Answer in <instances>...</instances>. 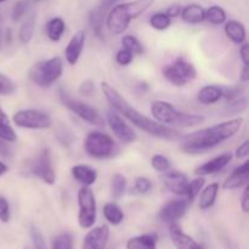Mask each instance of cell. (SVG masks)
<instances>
[{
    "label": "cell",
    "mask_w": 249,
    "mask_h": 249,
    "mask_svg": "<svg viewBox=\"0 0 249 249\" xmlns=\"http://www.w3.org/2000/svg\"><path fill=\"white\" fill-rule=\"evenodd\" d=\"M78 224L82 229H90L96 221V199L90 186H82L78 191Z\"/></svg>",
    "instance_id": "cell-9"
},
{
    "label": "cell",
    "mask_w": 249,
    "mask_h": 249,
    "mask_svg": "<svg viewBox=\"0 0 249 249\" xmlns=\"http://www.w3.org/2000/svg\"><path fill=\"white\" fill-rule=\"evenodd\" d=\"M206 10L199 4H189L182 7L180 16L184 22L189 24H199L204 21Z\"/></svg>",
    "instance_id": "cell-21"
},
{
    "label": "cell",
    "mask_w": 249,
    "mask_h": 249,
    "mask_svg": "<svg viewBox=\"0 0 249 249\" xmlns=\"http://www.w3.org/2000/svg\"><path fill=\"white\" fill-rule=\"evenodd\" d=\"M181 5L179 4H172L170 6H168L165 14L170 17V18H174V17L180 16V12H181Z\"/></svg>",
    "instance_id": "cell-48"
},
{
    "label": "cell",
    "mask_w": 249,
    "mask_h": 249,
    "mask_svg": "<svg viewBox=\"0 0 249 249\" xmlns=\"http://www.w3.org/2000/svg\"><path fill=\"white\" fill-rule=\"evenodd\" d=\"M85 45V32L78 31L72 36L71 40L68 41L67 46L65 50V57L68 65L74 66L79 61L82 56L83 49Z\"/></svg>",
    "instance_id": "cell-16"
},
{
    "label": "cell",
    "mask_w": 249,
    "mask_h": 249,
    "mask_svg": "<svg viewBox=\"0 0 249 249\" xmlns=\"http://www.w3.org/2000/svg\"><path fill=\"white\" fill-rule=\"evenodd\" d=\"M71 173H72L73 178H74L79 184H82L83 186H91V185H94L97 180L96 170L92 169L89 165H74V167H72V169H71Z\"/></svg>",
    "instance_id": "cell-19"
},
{
    "label": "cell",
    "mask_w": 249,
    "mask_h": 249,
    "mask_svg": "<svg viewBox=\"0 0 249 249\" xmlns=\"http://www.w3.org/2000/svg\"><path fill=\"white\" fill-rule=\"evenodd\" d=\"M151 165H152L153 169L156 172L164 173L167 170L170 169V162L165 156L163 155H155L152 158H151Z\"/></svg>",
    "instance_id": "cell-36"
},
{
    "label": "cell",
    "mask_w": 249,
    "mask_h": 249,
    "mask_svg": "<svg viewBox=\"0 0 249 249\" xmlns=\"http://www.w3.org/2000/svg\"><path fill=\"white\" fill-rule=\"evenodd\" d=\"M84 148L88 156L96 160H111L121 152V148L113 138L101 131H91L88 134Z\"/></svg>",
    "instance_id": "cell-6"
},
{
    "label": "cell",
    "mask_w": 249,
    "mask_h": 249,
    "mask_svg": "<svg viewBox=\"0 0 249 249\" xmlns=\"http://www.w3.org/2000/svg\"><path fill=\"white\" fill-rule=\"evenodd\" d=\"M73 240L72 236L68 233H61L53 241V249H72Z\"/></svg>",
    "instance_id": "cell-38"
},
{
    "label": "cell",
    "mask_w": 249,
    "mask_h": 249,
    "mask_svg": "<svg viewBox=\"0 0 249 249\" xmlns=\"http://www.w3.org/2000/svg\"><path fill=\"white\" fill-rule=\"evenodd\" d=\"M204 182H206V179L204 177H198L196 179H194L192 181H189V185H187L186 194L185 196L187 197V201L194 202L196 199V197L198 196L199 192L202 191L204 186Z\"/></svg>",
    "instance_id": "cell-33"
},
{
    "label": "cell",
    "mask_w": 249,
    "mask_h": 249,
    "mask_svg": "<svg viewBox=\"0 0 249 249\" xmlns=\"http://www.w3.org/2000/svg\"><path fill=\"white\" fill-rule=\"evenodd\" d=\"M134 60V53H131L130 51L126 50V49H121L118 53H116V61L118 65L121 66H128L133 62Z\"/></svg>",
    "instance_id": "cell-42"
},
{
    "label": "cell",
    "mask_w": 249,
    "mask_h": 249,
    "mask_svg": "<svg viewBox=\"0 0 249 249\" xmlns=\"http://www.w3.org/2000/svg\"><path fill=\"white\" fill-rule=\"evenodd\" d=\"M163 75L170 84L175 87H185L187 83L197 78V70L185 57L179 56L170 65L163 68Z\"/></svg>",
    "instance_id": "cell-7"
},
{
    "label": "cell",
    "mask_w": 249,
    "mask_h": 249,
    "mask_svg": "<svg viewBox=\"0 0 249 249\" xmlns=\"http://www.w3.org/2000/svg\"><path fill=\"white\" fill-rule=\"evenodd\" d=\"M109 237V229L107 225H101L90 230L83 241L82 249H105Z\"/></svg>",
    "instance_id": "cell-15"
},
{
    "label": "cell",
    "mask_w": 249,
    "mask_h": 249,
    "mask_svg": "<svg viewBox=\"0 0 249 249\" xmlns=\"http://www.w3.org/2000/svg\"><path fill=\"white\" fill-rule=\"evenodd\" d=\"M0 138L9 143L15 142L17 140L16 131L12 128L9 117L2 111L1 107H0Z\"/></svg>",
    "instance_id": "cell-27"
},
{
    "label": "cell",
    "mask_w": 249,
    "mask_h": 249,
    "mask_svg": "<svg viewBox=\"0 0 249 249\" xmlns=\"http://www.w3.org/2000/svg\"><path fill=\"white\" fill-rule=\"evenodd\" d=\"M150 24L152 28L157 29V31H165L172 24V18L165 12H156L151 16Z\"/></svg>",
    "instance_id": "cell-32"
},
{
    "label": "cell",
    "mask_w": 249,
    "mask_h": 249,
    "mask_svg": "<svg viewBox=\"0 0 249 249\" xmlns=\"http://www.w3.org/2000/svg\"><path fill=\"white\" fill-rule=\"evenodd\" d=\"M249 180V160H246L243 164L236 168L232 173L228 177V179L224 181L223 189L229 190V191H233V190H238L241 187L248 185Z\"/></svg>",
    "instance_id": "cell-18"
},
{
    "label": "cell",
    "mask_w": 249,
    "mask_h": 249,
    "mask_svg": "<svg viewBox=\"0 0 249 249\" xmlns=\"http://www.w3.org/2000/svg\"><path fill=\"white\" fill-rule=\"evenodd\" d=\"M107 123H108L111 130L113 131L116 138L121 142L131 143L138 139L133 128L129 124H126V122L116 112H108L107 113Z\"/></svg>",
    "instance_id": "cell-12"
},
{
    "label": "cell",
    "mask_w": 249,
    "mask_h": 249,
    "mask_svg": "<svg viewBox=\"0 0 249 249\" xmlns=\"http://www.w3.org/2000/svg\"><path fill=\"white\" fill-rule=\"evenodd\" d=\"M29 173L41 181L48 185H53L56 182V173L53 167L50 150H41L29 163Z\"/></svg>",
    "instance_id": "cell-11"
},
{
    "label": "cell",
    "mask_w": 249,
    "mask_h": 249,
    "mask_svg": "<svg viewBox=\"0 0 249 249\" xmlns=\"http://www.w3.org/2000/svg\"><path fill=\"white\" fill-rule=\"evenodd\" d=\"M162 182L165 189L178 196H185L189 179L186 175L178 170H167L162 175Z\"/></svg>",
    "instance_id": "cell-14"
},
{
    "label": "cell",
    "mask_w": 249,
    "mask_h": 249,
    "mask_svg": "<svg viewBox=\"0 0 249 249\" xmlns=\"http://www.w3.org/2000/svg\"><path fill=\"white\" fill-rule=\"evenodd\" d=\"M156 0H133L113 5L106 15V26L109 32L119 36L126 31L130 22L145 14L153 6Z\"/></svg>",
    "instance_id": "cell-3"
},
{
    "label": "cell",
    "mask_w": 249,
    "mask_h": 249,
    "mask_svg": "<svg viewBox=\"0 0 249 249\" xmlns=\"http://www.w3.org/2000/svg\"><path fill=\"white\" fill-rule=\"evenodd\" d=\"M27 7H28V1H27V0H19V1H17L16 4H15L14 9H12V12H11L12 21L14 22L19 21V19L26 15Z\"/></svg>",
    "instance_id": "cell-40"
},
{
    "label": "cell",
    "mask_w": 249,
    "mask_h": 249,
    "mask_svg": "<svg viewBox=\"0 0 249 249\" xmlns=\"http://www.w3.org/2000/svg\"><path fill=\"white\" fill-rule=\"evenodd\" d=\"M191 249H203V247H201V246H199L198 243H196V245H195Z\"/></svg>",
    "instance_id": "cell-54"
},
{
    "label": "cell",
    "mask_w": 249,
    "mask_h": 249,
    "mask_svg": "<svg viewBox=\"0 0 249 249\" xmlns=\"http://www.w3.org/2000/svg\"><path fill=\"white\" fill-rule=\"evenodd\" d=\"M151 113L156 122L170 128L172 126L191 128L203 123L206 119L201 114H190L178 111L174 105L162 100H157L151 104Z\"/></svg>",
    "instance_id": "cell-4"
},
{
    "label": "cell",
    "mask_w": 249,
    "mask_h": 249,
    "mask_svg": "<svg viewBox=\"0 0 249 249\" xmlns=\"http://www.w3.org/2000/svg\"><path fill=\"white\" fill-rule=\"evenodd\" d=\"M243 122L245 119L238 117L181 136L180 148L187 155H201L207 152L233 138L241 129Z\"/></svg>",
    "instance_id": "cell-2"
},
{
    "label": "cell",
    "mask_w": 249,
    "mask_h": 249,
    "mask_svg": "<svg viewBox=\"0 0 249 249\" xmlns=\"http://www.w3.org/2000/svg\"><path fill=\"white\" fill-rule=\"evenodd\" d=\"M58 94H60V100L63 104V106L67 107L70 111H72L73 113L77 114V116L79 117V118H82L83 121L88 122V123L91 124V125H104V118H102L100 112L97 111L95 107L90 106L87 102H83L80 101V100L70 96V94H67L65 90H60Z\"/></svg>",
    "instance_id": "cell-8"
},
{
    "label": "cell",
    "mask_w": 249,
    "mask_h": 249,
    "mask_svg": "<svg viewBox=\"0 0 249 249\" xmlns=\"http://www.w3.org/2000/svg\"><path fill=\"white\" fill-rule=\"evenodd\" d=\"M152 189V182L150 179L145 177H138L135 179V185H134V191L136 194H147Z\"/></svg>",
    "instance_id": "cell-39"
},
{
    "label": "cell",
    "mask_w": 249,
    "mask_h": 249,
    "mask_svg": "<svg viewBox=\"0 0 249 249\" xmlns=\"http://www.w3.org/2000/svg\"><path fill=\"white\" fill-rule=\"evenodd\" d=\"M15 90H16L15 83L7 75L0 73V96H7V95L14 94Z\"/></svg>",
    "instance_id": "cell-37"
},
{
    "label": "cell",
    "mask_w": 249,
    "mask_h": 249,
    "mask_svg": "<svg viewBox=\"0 0 249 249\" xmlns=\"http://www.w3.org/2000/svg\"><path fill=\"white\" fill-rule=\"evenodd\" d=\"M241 45L242 46L240 49V55L242 58L243 66H249V45L246 43L241 44Z\"/></svg>",
    "instance_id": "cell-49"
},
{
    "label": "cell",
    "mask_w": 249,
    "mask_h": 249,
    "mask_svg": "<svg viewBox=\"0 0 249 249\" xmlns=\"http://www.w3.org/2000/svg\"><path fill=\"white\" fill-rule=\"evenodd\" d=\"M5 1H7V0H0V2H5Z\"/></svg>",
    "instance_id": "cell-55"
},
{
    "label": "cell",
    "mask_w": 249,
    "mask_h": 249,
    "mask_svg": "<svg viewBox=\"0 0 249 249\" xmlns=\"http://www.w3.org/2000/svg\"><path fill=\"white\" fill-rule=\"evenodd\" d=\"M6 172H7V165L0 160V177H1V175H4Z\"/></svg>",
    "instance_id": "cell-52"
},
{
    "label": "cell",
    "mask_w": 249,
    "mask_h": 249,
    "mask_svg": "<svg viewBox=\"0 0 249 249\" xmlns=\"http://www.w3.org/2000/svg\"><path fill=\"white\" fill-rule=\"evenodd\" d=\"M241 209L243 213H248L249 212V186L246 185L245 191L242 194V199H241Z\"/></svg>",
    "instance_id": "cell-47"
},
{
    "label": "cell",
    "mask_w": 249,
    "mask_h": 249,
    "mask_svg": "<svg viewBox=\"0 0 249 249\" xmlns=\"http://www.w3.org/2000/svg\"><path fill=\"white\" fill-rule=\"evenodd\" d=\"M66 23L61 17H53L46 23V34L51 41H60L65 33Z\"/></svg>",
    "instance_id": "cell-26"
},
{
    "label": "cell",
    "mask_w": 249,
    "mask_h": 249,
    "mask_svg": "<svg viewBox=\"0 0 249 249\" xmlns=\"http://www.w3.org/2000/svg\"><path fill=\"white\" fill-rule=\"evenodd\" d=\"M36 1H40V0H36Z\"/></svg>",
    "instance_id": "cell-57"
},
{
    "label": "cell",
    "mask_w": 249,
    "mask_h": 249,
    "mask_svg": "<svg viewBox=\"0 0 249 249\" xmlns=\"http://www.w3.org/2000/svg\"><path fill=\"white\" fill-rule=\"evenodd\" d=\"M10 155H11V148H10L9 142H6V141L0 138V156L9 157Z\"/></svg>",
    "instance_id": "cell-50"
},
{
    "label": "cell",
    "mask_w": 249,
    "mask_h": 249,
    "mask_svg": "<svg viewBox=\"0 0 249 249\" xmlns=\"http://www.w3.org/2000/svg\"><path fill=\"white\" fill-rule=\"evenodd\" d=\"M219 187L220 186H219L218 182H213V184H209L208 186H206L199 192L201 196H199L198 207L201 211H208L214 206L216 197H218Z\"/></svg>",
    "instance_id": "cell-24"
},
{
    "label": "cell",
    "mask_w": 249,
    "mask_h": 249,
    "mask_svg": "<svg viewBox=\"0 0 249 249\" xmlns=\"http://www.w3.org/2000/svg\"><path fill=\"white\" fill-rule=\"evenodd\" d=\"M122 45L124 46V49L129 50L134 55H141L143 53L142 44L134 36H124L122 38Z\"/></svg>",
    "instance_id": "cell-35"
},
{
    "label": "cell",
    "mask_w": 249,
    "mask_h": 249,
    "mask_svg": "<svg viewBox=\"0 0 249 249\" xmlns=\"http://www.w3.org/2000/svg\"><path fill=\"white\" fill-rule=\"evenodd\" d=\"M34 29H36V19L34 17H29L22 27L19 28L18 32V39L22 44H28L31 43V40L33 39L34 36Z\"/></svg>",
    "instance_id": "cell-31"
},
{
    "label": "cell",
    "mask_w": 249,
    "mask_h": 249,
    "mask_svg": "<svg viewBox=\"0 0 249 249\" xmlns=\"http://www.w3.org/2000/svg\"><path fill=\"white\" fill-rule=\"evenodd\" d=\"M12 122L17 126L32 130H44L49 129L53 124L50 116L39 109H19L12 116Z\"/></svg>",
    "instance_id": "cell-10"
},
{
    "label": "cell",
    "mask_w": 249,
    "mask_h": 249,
    "mask_svg": "<svg viewBox=\"0 0 249 249\" xmlns=\"http://www.w3.org/2000/svg\"><path fill=\"white\" fill-rule=\"evenodd\" d=\"M126 178L122 174H114L111 182V194L114 198H121L126 189Z\"/></svg>",
    "instance_id": "cell-34"
},
{
    "label": "cell",
    "mask_w": 249,
    "mask_h": 249,
    "mask_svg": "<svg viewBox=\"0 0 249 249\" xmlns=\"http://www.w3.org/2000/svg\"><path fill=\"white\" fill-rule=\"evenodd\" d=\"M31 238L36 249H46V243L43 233L36 226H31Z\"/></svg>",
    "instance_id": "cell-41"
},
{
    "label": "cell",
    "mask_w": 249,
    "mask_h": 249,
    "mask_svg": "<svg viewBox=\"0 0 249 249\" xmlns=\"http://www.w3.org/2000/svg\"><path fill=\"white\" fill-rule=\"evenodd\" d=\"M11 219V212H10V204L4 196H0V221L9 223Z\"/></svg>",
    "instance_id": "cell-43"
},
{
    "label": "cell",
    "mask_w": 249,
    "mask_h": 249,
    "mask_svg": "<svg viewBox=\"0 0 249 249\" xmlns=\"http://www.w3.org/2000/svg\"><path fill=\"white\" fill-rule=\"evenodd\" d=\"M169 232L170 238H172L173 243H174L177 249H191L195 245H196L194 238H191L189 235H186V233L181 230V228L178 225V223L170 224Z\"/></svg>",
    "instance_id": "cell-22"
},
{
    "label": "cell",
    "mask_w": 249,
    "mask_h": 249,
    "mask_svg": "<svg viewBox=\"0 0 249 249\" xmlns=\"http://www.w3.org/2000/svg\"><path fill=\"white\" fill-rule=\"evenodd\" d=\"M7 43H10V41H11V31H10V29H7Z\"/></svg>",
    "instance_id": "cell-53"
},
{
    "label": "cell",
    "mask_w": 249,
    "mask_h": 249,
    "mask_svg": "<svg viewBox=\"0 0 249 249\" xmlns=\"http://www.w3.org/2000/svg\"><path fill=\"white\" fill-rule=\"evenodd\" d=\"M249 155V140L243 141L240 146L236 150V158L238 160H242V158L248 157Z\"/></svg>",
    "instance_id": "cell-46"
},
{
    "label": "cell",
    "mask_w": 249,
    "mask_h": 249,
    "mask_svg": "<svg viewBox=\"0 0 249 249\" xmlns=\"http://www.w3.org/2000/svg\"><path fill=\"white\" fill-rule=\"evenodd\" d=\"M248 101L246 97H238V99L233 100V101H230V105H229V111L233 112V113H240V112L245 111L247 108Z\"/></svg>",
    "instance_id": "cell-44"
},
{
    "label": "cell",
    "mask_w": 249,
    "mask_h": 249,
    "mask_svg": "<svg viewBox=\"0 0 249 249\" xmlns=\"http://www.w3.org/2000/svg\"><path fill=\"white\" fill-rule=\"evenodd\" d=\"M63 73V61L61 57H53L49 60L34 63L28 71V78L32 83L40 88H49L57 82Z\"/></svg>",
    "instance_id": "cell-5"
},
{
    "label": "cell",
    "mask_w": 249,
    "mask_h": 249,
    "mask_svg": "<svg viewBox=\"0 0 249 249\" xmlns=\"http://www.w3.org/2000/svg\"><path fill=\"white\" fill-rule=\"evenodd\" d=\"M231 160H232V155L231 153H223V155L216 156L213 160L206 162L204 164L199 165L198 168H196L195 173L198 177H207V175L216 174V173H220L221 170L225 169Z\"/></svg>",
    "instance_id": "cell-17"
},
{
    "label": "cell",
    "mask_w": 249,
    "mask_h": 249,
    "mask_svg": "<svg viewBox=\"0 0 249 249\" xmlns=\"http://www.w3.org/2000/svg\"><path fill=\"white\" fill-rule=\"evenodd\" d=\"M104 216L109 224L116 226V225H119V224L123 221L124 213L118 204L113 203V202H109V203L105 204Z\"/></svg>",
    "instance_id": "cell-28"
},
{
    "label": "cell",
    "mask_w": 249,
    "mask_h": 249,
    "mask_svg": "<svg viewBox=\"0 0 249 249\" xmlns=\"http://www.w3.org/2000/svg\"><path fill=\"white\" fill-rule=\"evenodd\" d=\"M101 89L105 97L108 101V104L113 107L114 111L121 113L133 125H135L140 130L145 131L148 135L169 141H178L182 136L180 131H178L177 129L158 123L155 119L148 118L147 116L139 112L135 107H133L126 101L125 97H123V95L116 88H113L107 82L101 83Z\"/></svg>",
    "instance_id": "cell-1"
},
{
    "label": "cell",
    "mask_w": 249,
    "mask_h": 249,
    "mask_svg": "<svg viewBox=\"0 0 249 249\" xmlns=\"http://www.w3.org/2000/svg\"><path fill=\"white\" fill-rule=\"evenodd\" d=\"M107 11H105L102 7L97 6L92 10L89 15V23L91 26L92 31L97 36H102V29H104V19L106 17Z\"/></svg>",
    "instance_id": "cell-30"
},
{
    "label": "cell",
    "mask_w": 249,
    "mask_h": 249,
    "mask_svg": "<svg viewBox=\"0 0 249 249\" xmlns=\"http://www.w3.org/2000/svg\"><path fill=\"white\" fill-rule=\"evenodd\" d=\"M94 91H95V84L92 80H90V79L84 80V82L80 84L79 92L82 95H84V96H90V95H91Z\"/></svg>",
    "instance_id": "cell-45"
},
{
    "label": "cell",
    "mask_w": 249,
    "mask_h": 249,
    "mask_svg": "<svg viewBox=\"0 0 249 249\" xmlns=\"http://www.w3.org/2000/svg\"><path fill=\"white\" fill-rule=\"evenodd\" d=\"M223 88L218 85H206L198 91L197 99L202 105L208 106V105H214L223 99Z\"/></svg>",
    "instance_id": "cell-23"
},
{
    "label": "cell",
    "mask_w": 249,
    "mask_h": 249,
    "mask_svg": "<svg viewBox=\"0 0 249 249\" xmlns=\"http://www.w3.org/2000/svg\"><path fill=\"white\" fill-rule=\"evenodd\" d=\"M157 241L158 238L156 235H141L130 238L126 243V249H156Z\"/></svg>",
    "instance_id": "cell-25"
},
{
    "label": "cell",
    "mask_w": 249,
    "mask_h": 249,
    "mask_svg": "<svg viewBox=\"0 0 249 249\" xmlns=\"http://www.w3.org/2000/svg\"><path fill=\"white\" fill-rule=\"evenodd\" d=\"M0 46H1V36H0Z\"/></svg>",
    "instance_id": "cell-56"
},
{
    "label": "cell",
    "mask_w": 249,
    "mask_h": 249,
    "mask_svg": "<svg viewBox=\"0 0 249 249\" xmlns=\"http://www.w3.org/2000/svg\"><path fill=\"white\" fill-rule=\"evenodd\" d=\"M226 18H228L226 11L219 5H213V6L208 7L206 10V15H204V21H208L214 26H220V24L225 23Z\"/></svg>",
    "instance_id": "cell-29"
},
{
    "label": "cell",
    "mask_w": 249,
    "mask_h": 249,
    "mask_svg": "<svg viewBox=\"0 0 249 249\" xmlns=\"http://www.w3.org/2000/svg\"><path fill=\"white\" fill-rule=\"evenodd\" d=\"M225 34L231 41L235 44H243L247 38V32H246V27L242 22L237 21V19H230V21L225 22Z\"/></svg>",
    "instance_id": "cell-20"
},
{
    "label": "cell",
    "mask_w": 249,
    "mask_h": 249,
    "mask_svg": "<svg viewBox=\"0 0 249 249\" xmlns=\"http://www.w3.org/2000/svg\"><path fill=\"white\" fill-rule=\"evenodd\" d=\"M189 201L186 199H170L160 211V219L165 224L178 223L184 218L189 207Z\"/></svg>",
    "instance_id": "cell-13"
},
{
    "label": "cell",
    "mask_w": 249,
    "mask_h": 249,
    "mask_svg": "<svg viewBox=\"0 0 249 249\" xmlns=\"http://www.w3.org/2000/svg\"><path fill=\"white\" fill-rule=\"evenodd\" d=\"M241 80L243 83H247L249 80V66H245L242 70V73H241Z\"/></svg>",
    "instance_id": "cell-51"
}]
</instances>
